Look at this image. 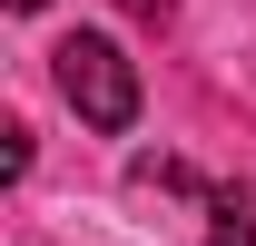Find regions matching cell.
Masks as SVG:
<instances>
[{
  "label": "cell",
  "mask_w": 256,
  "mask_h": 246,
  "mask_svg": "<svg viewBox=\"0 0 256 246\" xmlns=\"http://www.w3.org/2000/svg\"><path fill=\"white\" fill-rule=\"evenodd\" d=\"M50 69H60V98L79 108L89 128H138V69H128V50L108 30H69L60 50H50Z\"/></svg>",
  "instance_id": "6da1fadb"
},
{
  "label": "cell",
  "mask_w": 256,
  "mask_h": 246,
  "mask_svg": "<svg viewBox=\"0 0 256 246\" xmlns=\"http://www.w3.org/2000/svg\"><path fill=\"white\" fill-rule=\"evenodd\" d=\"M128 10H138V20H168V10H178V0H128Z\"/></svg>",
  "instance_id": "3957f363"
},
{
  "label": "cell",
  "mask_w": 256,
  "mask_h": 246,
  "mask_svg": "<svg viewBox=\"0 0 256 246\" xmlns=\"http://www.w3.org/2000/svg\"><path fill=\"white\" fill-rule=\"evenodd\" d=\"M207 216H217V226H207V246H256V226H246V207H236V197H217Z\"/></svg>",
  "instance_id": "7a4b0ae2"
},
{
  "label": "cell",
  "mask_w": 256,
  "mask_h": 246,
  "mask_svg": "<svg viewBox=\"0 0 256 246\" xmlns=\"http://www.w3.org/2000/svg\"><path fill=\"white\" fill-rule=\"evenodd\" d=\"M10 10H40V0H10Z\"/></svg>",
  "instance_id": "277c9868"
}]
</instances>
